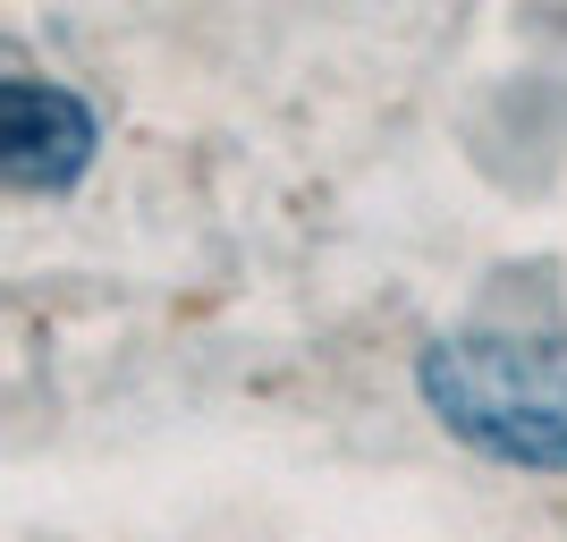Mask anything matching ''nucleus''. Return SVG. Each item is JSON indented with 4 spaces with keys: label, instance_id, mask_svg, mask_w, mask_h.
<instances>
[{
    "label": "nucleus",
    "instance_id": "f03ea898",
    "mask_svg": "<svg viewBox=\"0 0 567 542\" xmlns=\"http://www.w3.org/2000/svg\"><path fill=\"white\" fill-rule=\"evenodd\" d=\"M102 153V119L85 94L43 76H0V178L18 195H69Z\"/></svg>",
    "mask_w": 567,
    "mask_h": 542
},
{
    "label": "nucleus",
    "instance_id": "f257e3e1",
    "mask_svg": "<svg viewBox=\"0 0 567 542\" xmlns=\"http://www.w3.org/2000/svg\"><path fill=\"white\" fill-rule=\"evenodd\" d=\"M415 390L441 432L499 467L567 474V339L559 330H441L415 356Z\"/></svg>",
    "mask_w": 567,
    "mask_h": 542
}]
</instances>
